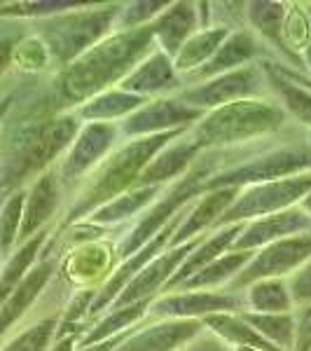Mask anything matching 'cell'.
Returning a JSON list of instances; mask_svg holds the SVG:
<instances>
[{
    "mask_svg": "<svg viewBox=\"0 0 311 351\" xmlns=\"http://www.w3.org/2000/svg\"><path fill=\"white\" fill-rule=\"evenodd\" d=\"M155 49L150 24L132 31H112L99 45L77 56L73 64L49 73V87L59 108L68 112L117 87Z\"/></svg>",
    "mask_w": 311,
    "mask_h": 351,
    "instance_id": "6da1fadb",
    "label": "cell"
},
{
    "mask_svg": "<svg viewBox=\"0 0 311 351\" xmlns=\"http://www.w3.org/2000/svg\"><path fill=\"white\" fill-rule=\"evenodd\" d=\"M185 132H188V129L145 136V138L122 141V143L84 178V183L80 188L68 197L64 211H61L59 220L54 223L52 232H61L75 223H82V220H87L94 211H99L101 206H105V204L112 202L115 197L132 190L136 185V180L140 178V173H143V169L150 164L152 157Z\"/></svg>",
    "mask_w": 311,
    "mask_h": 351,
    "instance_id": "7a4b0ae2",
    "label": "cell"
},
{
    "mask_svg": "<svg viewBox=\"0 0 311 351\" xmlns=\"http://www.w3.org/2000/svg\"><path fill=\"white\" fill-rule=\"evenodd\" d=\"M290 127L295 124H290L286 110L267 96V99L236 101V104L203 112L201 120L188 129V136L201 152L227 150L279 136Z\"/></svg>",
    "mask_w": 311,
    "mask_h": 351,
    "instance_id": "3957f363",
    "label": "cell"
},
{
    "mask_svg": "<svg viewBox=\"0 0 311 351\" xmlns=\"http://www.w3.org/2000/svg\"><path fill=\"white\" fill-rule=\"evenodd\" d=\"M122 3L77 5L68 12L31 21V28L45 43L52 59L54 73L82 56L115 31V21Z\"/></svg>",
    "mask_w": 311,
    "mask_h": 351,
    "instance_id": "277c9868",
    "label": "cell"
},
{
    "mask_svg": "<svg viewBox=\"0 0 311 351\" xmlns=\"http://www.w3.org/2000/svg\"><path fill=\"white\" fill-rule=\"evenodd\" d=\"M309 190H311V171L286 176V178H276V180H264V183L241 188L234 204L220 218L218 228L236 225V223H251L256 218L293 208L302 202V197Z\"/></svg>",
    "mask_w": 311,
    "mask_h": 351,
    "instance_id": "5b68a950",
    "label": "cell"
},
{
    "mask_svg": "<svg viewBox=\"0 0 311 351\" xmlns=\"http://www.w3.org/2000/svg\"><path fill=\"white\" fill-rule=\"evenodd\" d=\"M122 143L120 127L108 122H89L82 124L77 136L73 138L71 148L64 152L59 162L54 164L59 173L61 188L66 192V199L84 183L89 173Z\"/></svg>",
    "mask_w": 311,
    "mask_h": 351,
    "instance_id": "8992f818",
    "label": "cell"
},
{
    "mask_svg": "<svg viewBox=\"0 0 311 351\" xmlns=\"http://www.w3.org/2000/svg\"><path fill=\"white\" fill-rule=\"evenodd\" d=\"M176 96L183 99L188 106H192V108L208 112V110L223 108V106L236 104V101L267 99L271 94H269V82L262 61H256V64L236 68V71L211 77L206 82L185 87Z\"/></svg>",
    "mask_w": 311,
    "mask_h": 351,
    "instance_id": "52a82bcc",
    "label": "cell"
},
{
    "mask_svg": "<svg viewBox=\"0 0 311 351\" xmlns=\"http://www.w3.org/2000/svg\"><path fill=\"white\" fill-rule=\"evenodd\" d=\"M244 298L229 288L220 291H173L152 300L145 321H201L213 314H241Z\"/></svg>",
    "mask_w": 311,
    "mask_h": 351,
    "instance_id": "ba28073f",
    "label": "cell"
},
{
    "mask_svg": "<svg viewBox=\"0 0 311 351\" xmlns=\"http://www.w3.org/2000/svg\"><path fill=\"white\" fill-rule=\"evenodd\" d=\"M311 258V230L302 234L288 237V239L274 241L269 246L253 253L248 265L236 274V279L227 286L229 291L241 293L256 281L262 279H288L299 265Z\"/></svg>",
    "mask_w": 311,
    "mask_h": 351,
    "instance_id": "9c48e42d",
    "label": "cell"
},
{
    "mask_svg": "<svg viewBox=\"0 0 311 351\" xmlns=\"http://www.w3.org/2000/svg\"><path fill=\"white\" fill-rule=\"evenodd\" d=\"M117 239L120 237H108V239L84 243L75 251L61 256L56 279L71 293L87 291V288H101L112 274V269L120 265V260H117Z\"/></svg>",
    "mask_w": 311,
    "mask_h": 351,
    "instance_id": "30bf717a",
    "label": "cell"
},
{
    "mask_svg": "<svg viewBox=\"0 0 311 351\" xmlns=\"http://www.w3.org/2000/svg\"><path fill=\"white\" fill-rule=\"evenodd\" d=\"M203 117L201 110L192 108L178 96H162L143 104L138 110H134L127 120H122L120 127L122 141L145 138V136L180 132V129L195 127Z\"/></svg>",
    "mask_w": 311,
    "mask_h": 351,
    "instance_id": "8fae6325",
    "label": "cell"
},
{
    "mask_svg": "<svg viewBox=\"0 0 311 351\" xmlns=\"http://www.w3.org/2000/svg\"><path fill=\"white\" fill-rule=\"evenodd\" d=\"M188 206H190V204H188ZM188 206H185L183 211H178L176 216L169 220V223L164 225V228L157 232V234L152 237V239L145 243L143 248H138V251L132 253L129 258H124L122 263L117 265L115 269H112V274L108 276V279H105V284L101 286L99 291H96L94 304H92V309H89V326H92L96 319H101V316H103L105 311L110 309V304L115 302L117 298H120V293L124 291V286H127L129 281H132L134 276L150 263V260H155L157 256H160V253L166 251L171 237L176 234L178 225L183 223Z\"/></svg>",
    "mask_w": 311,
    "mask_h": 351,
    "instance_id": "7c38bea8",
    "label": "cell"
},
{
    "mask_svg": "<svg viewBox=\"0 0 311 351\" xmlns=\"http://www.w3.org/2000/svg\"><path fill=\"white\" fill-rule=\"evenodd\" d=\"M66 206V192L61 188V180L56 169H47L38 176L26 188V202H24V218H21V232L19 243L28 241L38 232L54 228L61 211Z\"/></svg>",
    "mask_w": 311,
    "mask_h": 351,
    "instance_id": "4fadbf2b",
    "label": "cell"
},
{
    "mask_svg": "<svg viewBox=\"0 0 311 351\" xmlns=\"http://www.w3.org/2000/svg\"><path fill=\"white\" fill-rule=\"evenodd\" d=\"M199 241H201V237H197V239H192L188 243H180L176 248H166V251L160 253L155 260H150V263L145 265V267L140 269L127 286H124L120 298H117L110 307H124V304L155 300L157 295H162L166 284L173 279V274H176L180 265L185 263V258L195 251V246Z\"/></svg>",
    "mask_w": 311,
    "mask_h": 351,
    "instance_id": "5bb4252c",
    "label": "cell"
},
{
    "mask_svg": "<svg viewBox=\"0 0 311 351\" xmlns=\"http://www.w3.org/2000/svg\"><path fill=\"white\" fill-rule=\"evenodd\" d=\"M274 61V56L262 43L253 36L248 28H236V31L229 33V38L218 47V52L211 56L206 66H201L197 73H192L190 77H185V87H192V84L206 82L211 77L225 75V73H232L236 68L251 66L256 61Z\"/></svg>",
    "mask_w": 311,
    "mask_h": 351,
    "instance_id": "9a60e30c",
    "label": "cell"
},
{
    "mask_svg": "<svg viewBox=\"0 0 311 351\" xmlns=\"http://www.w3.org/2000/svg\"><path fill=\"white\" fill-rule=\"evenodd\" d=\"M117 87L122 92L152 101V99H162V96L180 94L185 89V82L176 73V68H173V61L155 47Z\"/></svg>",
    "mask_w": 311,
    "mask_h": 351,
    "instance_id": "2e32d148",
    "label": "cell"
},
{
    "mask_svg": "<svg viewBox=\"0 0 311 351\" xmlns=\"http://www.w3.org/2000/svg\"><path fill=\"white\" fill-rule=\"evenodd\" d=\"M59 260L61 258L56 256H45L38 260V265L28 271V276L21 281L19 288L3 302V307H0V342L14 326H19V321L26 314H31V309L36 307L38 300L42 298V293L47 291V286L56 276Z\"/></svg>",
    "mask_w": 311,
    "mask_h": 351,
    "instance_id": "e0dca14e",
    "label": "cell"
},
{
    "mask_svg": "<svg viewBox=\"0 0 311 351\" xmlns=\"http://www.w3.org/2000/svg\"><path fill=\"white\" fill-rule=\"evenodd\" d=\"M311 230V218L299 206L286 208V211L271 213V216L256 218L244 225V232L234 241L232 251H260L274 241L288 239V237L302 234Z\"/></svg>",
    "mask_w": 311,
    "mask_h": 351,
    "instance_id": "ac0fdd59",
    "label": "cell"
},
{
    "mask_svg": "<svg viewBox=\"0 0 311 351\" xmlns=\"http://www.w3.org/2000/svg\"><path fill=\"white\" fill-rule=\"evenodd\" d=\"M201 330V321H145L112 351H178Z\"/></svg>",
    "mask_w": 311,
    "mask_h": 351,
    "instance_id": "d6986e66",
    "label": "cell"
},
{
    "mask_svg": "<svg viewBox=\"0 0 311 351\" xmlns=\"http://www.w3.org/2000/svg\"><path fill=\"white\" fill-rule=\"evenodd\" d=\"M152 40L155 47L169 56L176 59L185 43L195 36L197 31H201L199 26V14H197V3L190 0H176V3H166V8L155 16V21L150 24Z\"/></svg>",
    "mask_w": 311,
    "mask_h": 351,
    "instance_id": "ffe728a7",
    "label": "cell"
},
{
    "mask_svg": "<svg viewBox=\"0 0 311 351\" xmlns=\"http://www.w3.org/2000/svg\"><path fill=\"white\" fill-rule=\"evenodd\" d=\"M239 190L236 188H223L201 195L199 199H195L185 211L183 223L178 225L176 234L169 241V248H176L180 243H188L197 237H203L208 232H213L220 225V218L225 216V211L234 204Z\"/></svg>",
    "mask_w": 311,
    "mask_h": 351,
    "instance_id": "44dd1931",
    "label": "cell"
},
{
    "mask_svg": "<svg viewBox=\"0 0 311 351\" xmlns=\"http://www.w3.org/2000/svg\"><path fill=\"white\" fill-rule=\"evenodd\" d=\"M199 155L201 150L195 145L188 132L180 134L178 138H173L166 148H162L152 157L134 188H166V185L176 183L180 176L190 171V167Z\"/></svg>",
    "mask_w": 311,
    "mask_h": 351,
    "instance_id": "7402d4cb",
    "label": "cell"
},
{
    "mask_svg": "<svg viewBox=\"0 0 311 351\" xmlns=\"http://www.w3.org/2000/svg\"><path fill=\"white\" fill-rule=\"evenodd\" d=\"M244 225L246 223H236V225H225V228H216L213 232H208L206 237H201V241L195 246V251L185 258V263L180 265L178 271L173 274V279L169 281L164 293H173L178 291L180 286L185 284L188 279L201 271L203 267H208L211 263H216L220 256L232 251L234 241L239 239V234L244 232Z\"/></svg>",
    "mask_w": 311,
    "mask_h": 351,
    "instance_id": "603a6c76",
    "label": "cell"
},
{
    "mask_svg": "<svg viewBox=\"0 0 311 351\" xmlns=\"http://www.w3.org/2000/svg\"><path fill=\"white\" fill-rule=\"evenodd\" d=\"M288 3L279 0H253L246 3V28L269 49L274 61L288 66V56L281 43V28H284Z\"/></svg>",
    "mask_w": 311,
    "mask_h": 351,
    "instance_id": "cb8c5ba5",
    "label": "cell"
},
{
    "mask_svg": "<svg viewBox=\"0 0 311 351\" xmlns=\"http://www.w3.org/2000/svg\"><path fill=\"white\" fill-rule=\"evenodd\" d=\"M162 190L164 188H132L124 192V195L108 202L105 206H101L99 211H94L87 220L108 230H124L129 223H134L145 208H150L152 204L157 202Z\"/></svg>",
    "mask_w": 311,
    "mask_h": 351,
    "instance_id": "d4e9b609",
    "label": "cell"
},
{
    "mask_svg": "<svg viewBox=\"0 0 311 351\" xmlns=\"http://www.w3.org/2000/svg\"><path fill=\"white\" fill-rule=\"evenodd\" d=\"M262 66H264V73H267L271 99L286 110L290 124H295L302 132H311V92L304 89L302 84L288 80L279 71H274L271 61L264 59Z\"/></svg>",
    "mask_w": 311,
    "mask_h": 351,
    "instance_id": "484cf974",
    "label": "cell"
},
{
    "mask_svg": "<svg viewBox=\"0 0 311 351\" xmlns=\"http://www.w3.org/2000/svg\"><path fill=\"white\" fill-rule=\"evenodd\" d=\"M150 304H152V300H143V302L124 304V307H110L101 319H96L94 324L87 328V332H84L80 337V342H77V349L105 342V339L122 335V332L132 330V328L143 326L145 319H148Z\"/></svg>",
    "mask_w": 311,
    "mask_h": 351,
    "instance_id": "4316f807",
    "label": "cell"
},
{
    "mask_svg": "<svg viewBox=\"0 0 311 351\" xmlns=\"http://www.w3.org/2000/svg\"><path fill=\"white\" fill-rule=\"evenodd\" d=\"M143 104H148V101L129 92H122L120 87H112L108 92H101V94H96L94 99L84 101V104L77 106L73 112L80 117L82 124H89V122L120 124L122 120H127L134 110H138Z\"/></svg>",
    "mask_w": 311,
    "mask_h": 351,
    "instance_id": "83f0119b",
    "label": "cell"
},
{
    "mask_svg": "<svg viewBox=\"0 0 311 351\" xmlns=\"http://www.w3.org/2000/svg\"><path fill=\"white\" fill-rule=\"evenodd\" d=\"M49 234H52V228L38 232V234L31 237L28 241L19 243V246L14 248L12 256L5 260V265L0 267V307H3L5 300H8L16 288H19L21 281L28 276V271L38 265V260H40V253H42L45 243H47V239H49Z\"/></svg>",
    "mask_w": 311,
    "mask_h": 351,
    "instance_id": "f1b7e54d",
    "label": "cell"
},
{
    "mask_svg": "<svg viewBox=\"0 0 311 351\" xmlns=\"http://www.w3.org/2000/svg\"><path fill=\"white\" fill-rule=\"evenodd\" d=\"M232 28L227 26H211V28H201L188 43L180 47V52L173 59V68L180 77H190L192 73H197L201 66H206L211 61V56L218 52V47L229 38Z\"/></svg>",
    "mask_w": 311,
    "mask_h": 351,
    "instance_id": "f546056e",
    "label": "cell"
},
{
    "mask_svg": "<svg viewBox=\"0 0 311 351\" xmlns=\"http://www.w3.org/2000/svg\"><path fill=\"white\" fill-rule=\"evenodd\" d=\"M253 253L256 251L225 253V256H220L216 263H211L208 267L197 271V274L185 281L178 291H220V288H227L232 281L236 279V274L248 265V260L253 258Z\"/></svg>",
    "mask_w": 311,
    "mask_h": 351,
    "instance_id": "4dcf8cb0",
    "label": "cell"
},
{
    "mask_svg": "<svg viewBox=\"0 0 311 351\" xmlns=\"http://www.w3.org/2000/svg\"><path fill=\"white\" fill-rule=\"evenodd\" d=\"M201 326L208 332H213L218 339L229 344L232 349L236 347H253L258 351H281L274 344H269L264 337H260L256 330L244 321L241 314H213L201 319Z\"/></svg>",
    "mask_w": 311,
    "mask_h": 351,
    "instance_id": "1f68e13d",
    "label": "cell"
},
{
    "mask_svg": "<svg viewBox=\"0 0 311 351\" xmlns=\"http://www.w3.org/2000/svg\"><path fill=\"white\" fill-rule=\"evenodd\" d=\"M281 43H284L288 66L302 73V52L311 43V19L304 3H288L284 28H281Z\"/></svg>",
    "mask_w": 311,
    "mask_h": 351,
    "instance_id": "d6a6232c",
    "label": "cell"
},
{
    "mask_svg": "<svg viewBox=\"0 0 311 351\" xmlns=\"http://www.w3.org/2000/svg\"><path fill=\"white\" fill-rule=\"evenodd\" d=\"M244 311L251 314H288L293 311V300L286 279H262L241 291Z\"/></svg>",
    "mask_w": 311,
    "mask_h": 351,
    "instance_id": "836d02e7",
    "label": "cell"
},
{
    "mask_svg": "<svg viewBox=\"0 0 311 351\" xmlns=\"http://www.w3.org/2000/svg\"><path fill=\"white\" fill-rule=\"evenodd\" d=\"M59 319H61V311L59 314L36 319L33 324L24 326L16 335L10 337L0 351H52Z\"/></svg>",
    "mask_w": 311,
    "mask_h": 351,
    "instance_id": "e575fe53",
    "label": "cell"
},
{
    "mask_svg": "<svg viewBox=\"0 0 311 351\" xmlns=\"http://www.w3.org/2000/svg\"><path fill=\"white\" fill-rule=\"evenodd\" d=\"M241 316L260 337H264L276 349L293 351V335H295L293 311H288V314H251V311H241Z\"/></svg>",
    "mask_w": 311,
    "mask_h": 351,
    "instance_id": "d590c367",
    "label": "cell"
},
{
    "mask_svg": "<svg viewBox=\"0 0 311 351\" xmlns=\"http://www.w3.org/2000/svg\"><path fill=\"white\" fill-rule=\"evenodd\" d=\"M26 190L14 192L8 202L0 206V260H8L19 246L21 218H24Z\"/></svg>",
    "mask_w": 311,
    "mask_h": 351,
    "instance_id": "8d00e7d4",
    "label": "cell"
},
{
    "mask_svg": "<svg viewBox=\"0 0 311 351\" xmlns=\"http://www.w3.org/2000/svg\"><path fill=\"white\" fill-rule=\"evenodd\" d=\"M166 8L162 0H132L120 5V14L115 21V31H132V28L148 26L155 21V16Z\"/></svg>",
    "mask_w": 311,
    "mask_h": 351,
    "instance_id": "74e56055",
    "label": "cell"
},
{
    "mask_svg": "<svg viewBox=\"0 0 311 351\" xmlns=\"http://www.w3.org/2000/svg\"><path fill=\"white\" fill-rule=\"evenodd\" d=\"M24 21H0V77L12 68V56L14 49L19 45L21 38L26 36L28 31H24Z\"/></svg>",
    "mask_w": 311,
    "mask_h": 351,
    "instance_id": "f35d334b",
    "label": "cell"
},
{
    "mask_svg": "<svg viewBox=\"0 0 311 351\" xmlns=\"http://www.w3.org/2000/svg\"><path fill=\"white\" fill-rule=\"evenodd\" d=\"M286 284H288V293H290V300H293V309L311 304V258L288 276Z\"/></svg>",
    "mask_w": 311,
    "mask_h": 351,
    "instance_id": "ab89813d",
    "label": "cell"
},
{
    "mask_svg": "<svg viewBox=\"0 0 311 351\" xmlns=\"http://www.w3.org/2000/svg\"><path fill=\"white\" fill-rule=\"evenodd\" d=\"M293 351H311V304L293 309Z\"/></svg>",
    "mask_w": 311,
    "mask_h": 351,
    "instance_id": "60d3db41",
    "label": "cell"
},
{
    "mask_svg": "<svg viewBox=\"0 0 311 351\" xmlns=\"http://www.w3.org/2000/svg\"><path fill=\"white\" fill-rule=\"evenodd\" d=\"M178 351H232V347L203 328L199 335H197L195 339H190V342L185 344L183 349H178Z\"/></svg>",
    "mask_w": 311,
    "mask_h": 351,
    "instance_id": "b9f144b4",
    "label": "cell"
},
{
    "mask_svg": "<svg viewBox=\"0 0 311 351\" xmlns=\"http://www.w3.org/2000/svg\"><path fill=\"white\" fill-rule=\"evenodd\" d=\"M136 330V328H132V330H127V332H122V335H117V337H110V339H105V342H99V344H92V347H84V349H75V351H112L117 347V344H122L124 339H127L132 332Z\"/></svg>",
    "mask_w": 311,
    "mask_h": 351,
    "instance_id": "7bdbcfd3",
    "label": "cell"
},
{
    "mask_svg": "<svg viewBox=\"0 0 311 351\" xmlns=\"http://www.w3.org/2000/svg\"><path fill=\"white\" fill-rule=\"evenodd\" d=\"M302 73L311 80V43H309V47L302 52Z\"/></svg>",
    "mask_w": 311,
    "mask_h": 351,
    "instance_id": "ee69618b",
    "label": "cell"
},
{
    "mask_svg": "<svg viewBox=\"0 0 311 351\" xmlns=\"http://www.w3.org/2000/svg\"><path fill=\"white\" fill-rule=\"evenodd\" d=\"M297 206H299V208H302V211H304V213H307V216L311 218V190L307 192V195H304V197H302V202H299V204H297Z\"/></svg>",
    "mask_w": 311,
    "mask_h": 351,
    "instance_id": "f6af8a7d",
    "label": "cell"
},
{
    "mask_svg": "<svg viewBox=\"0 0 311 351\" xmlns=\"http://www.w3.org/2000/svg\"><path fill=\"white\" fill-rule=\"evenodd\" d=\"M232 351H258V349H253V347H236V349H232Z\"/></svg>",
    "mask_w": 311,
    "mask_h": 351,
    "instance_id": "bcb514c9",
    "label": "cell"
},
{
    "mask_svg": "<svg viewBox=\"0 0 311 351\" xmlns=\"http://www.w3.org/2000/svg\"><path fill=\"white\" fill-rule=\"evenodd\" d=\"M307 5V12H309V19H311V3H304Z\"/></svg>",
    "mask_w": 311,
    "mask_h": 351,
    "instance_id": "7dc6e473",
    "label": "cell"
},
{
    "mask_svg": "<svg viewBox=\"0 0 311 351\" xmlns=\"http://www.w3.org/2000/svg\"><path fill=\"white\" fill-rule=\"evenodd\" d=\"M307 143L311 145V132H307Z\"/></svg>",
    "mask_w": 311,
    "mask_h": 351,
    "instance_id": "c3c4849f",
    "label": "cell"
}]
</instances>
